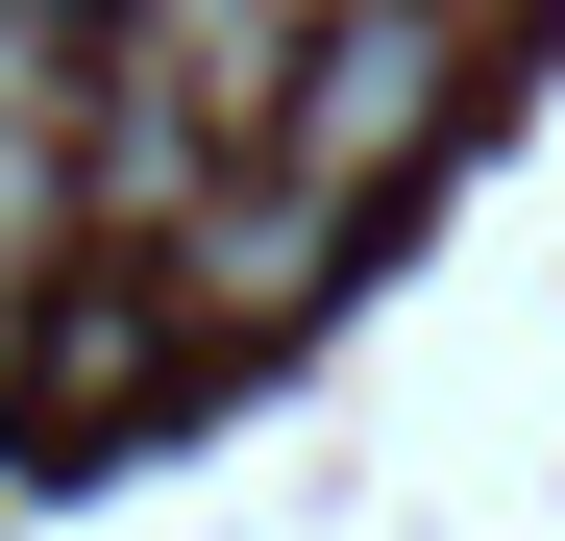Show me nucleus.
Segmentation results:
<instances>
[{"label": "nucleus", "mask_w": 565, "mask_h": 541, "mask_svg": "<svg viewBox=\"0 0 565 541\" xmlns=\"http://www.w3.org/2000/svg\"><path fill=\"white\" fill-rule=\"evenodd\" d=\"M467 50L492 25H443V0H320V50H296V99H270V172H320V198H418L443 124H467Z\"/></svg>", "instance_id": "f257e3e1"}, {"label": "nucleus", "mask_w": 565, "mask_h": 541, "mask_svg": "<svg viewBox=\"0 0 565 541\" xmlns=\"http://www.w3.org/2000/svg\"><path fill=\"white\" fill-rule=\"evenodd\" d=\"M344 246H369V222L320 198V172H270V148H222V172H198V198H172V222H148L124 270H148V296L198 320V344H270V320H296V296H320Z\"/></svg>", "instance_id": "f03ea898"}, {"label": "nucleus", "mask_w": 565, "mask_h": 541, "mask_svg": "<svg viewBox=\"0 0 565 541\" xmlns=\"http://www.w3.org/2000/svg\"><path fill=\"white\" fill-rule=\"evenodd\" d=\"M99 246V148H74V74H25L0 99V344H25V296Z\"/></svg>", "instance_id": "7ed1b4c3"}, {"label": "nucleus", "mask_w": 565, "mask_h": 541, "mask_svg": "<svg viewBox=\"0 0 565 541\" xmlns=\"http://www.w3.org/2000/svg\"><path fill=\"white\" fill-rule=\"evenodd\" d=\"M25 74H99V25H74V0H0V99H25Z\"/></svg>", "instance_id": "20e7f679"}, {"label": "nucleus", "mask_w": 565, "mask_h": 541, "mask_svg": "<svg viewBox=\"0 0 565 541\" xmlns=\"http://www.w3.org/2000/svg\"><path fill=\"white\" fill-rule=\"evenodd\" d=\"M443 25H516V0H443Z\"/></svg>", "instance_id": "39448f33"}]
</instances>
